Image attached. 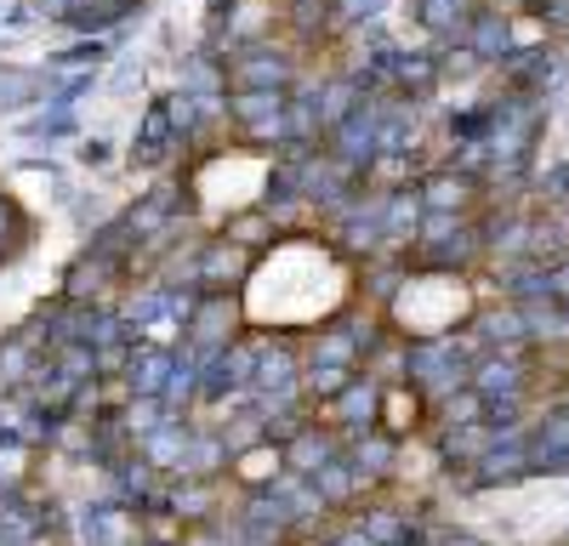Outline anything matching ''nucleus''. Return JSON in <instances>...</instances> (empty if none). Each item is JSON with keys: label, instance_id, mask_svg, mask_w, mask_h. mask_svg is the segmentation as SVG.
Returning a JSON list of instances; mask_svg holds the SVG:
<instances>
[{"label": "nucleus", "instance_id": "obj_1", "mask_svg": "<svg viewBox=\"0 0 569 546\" xmlns=\"http://www.w3.org/2000/svg\"><path fill=\"white\" fill-rule=\"evenodd\" d=\"M302 52L291 40H251V46H233L228 52V85H273V91H291L302 80Z\"/></svg>", "mask_w": 569, "mask_h": 546}, {"label": "nucleus", "instance_id": "obj_2", "mask_svg": "<svg viewBox=\"0 0 569 546\" xmlns=\"http://www.w3.org/2000/svg\"><path fill=\"white\" fill-rule=\"evenodd\" d=\"M240 331H246L240 291H200L194 307H188V318H182V342L194 347L200 358H206V353H222Z\"/></svg>", "mask_w": 569, "mask_h": 546}, {"label": "nucleus", "instance_id": "obj_3", "mask_svg": "<svg viewBox=\"0 0 569 546\" xmlns=\"http://www.w3.org/2000/svg\"><path fill=\"white\" fill-rule=\"evenodd\" d=\"M69 546H142V524L131 507H120L114 495L103 501H80L69 507Z\"/></svg>", "mask_w": 569, "mask_h": 546}, {"label": "nucleus", "instance_id": "obj_4", "mask_svg": "<svg viewBox=\"0 0 569 546\" xmlns=\"http://www.w3.org/2000/svg\"><path fill=\"white\" fill-rule=\"evenodd\" d=\"M467 387L479 398H530L536 387V364L530 353H507V347H490L467 364Z\"/></svg>", "mask_w": 569, "mask_h": 546}, {"label": "nucleus", "instance_id": "obj_5", "mask_svg": "<svg viewBox=\"0 0 569 546\" xmlns=\"http://www.w3.org/2000/svg\"><path fill=\"white\" fill-rule=\"evenodd\" d=\"M445 478H456L467 495H485V489H512V484H525L530 478V449H525V438H496L479 462L472 467H461V473H445Z\"/></svg>", "mask_w": 569, "mask_h": 546}, {"label": "nucleus", "instance_id": "obj_6", "mask_svg": "<svg viewBox=\"0 0 569 546\" xmlns=\"http://www.w3.org/2000/svg\"><path fill=\"white\" fill-rule=\"evenodd\" d=\"M319 410H325V422L337 427L342 444H348V438H359V433H370L376 422H382V382H376L370 371H353L348 387L337 398H325Z\"/></svg>", "mask_w": 569, "mask_h": 546}, {"label": "nucleus", "instance_id": "obj_7", "mask_svg": "<svg viewBox=\"0 0 569 546\" xmlns=\"http://www.w3.org/2000/svg\"><path fill=\"white\" fill-rule=\"evenodd\" d=\"M126 280H131V262H120V256H109V251H98V245H86V251L69 262L58 296H69V302H114V291H120Z\"/></svg>", "mask_w": 569, "mask_h": 546}, {"label": "nucleus", "instance_id": "obj_8", "mask_svg": "<svg viewBox=\"0 0 569 546\" xmlns=\"http://www.w3.org/2000/svg\"><path fill=\"white\" fill-rule=\"evenodd\" d=\"M525 449H530V478H569V410L563 404L547 398L541 416H530Z\"/></svg>", "mask_w": 569, "mask_h": 546}, {"label": "nucleus", "instance_id": "obj_9", "mask_svg": "<svg viewBox=\"0 0 569 546\" xmlns=\"http://www.w3.org/2000/svg\"><path fill=\"white\" fill-rule=\"evenodd\" d=\"M416 194H421V211H461V216H479V205H485V182L479 176H467V171H456L450 160L445 165H427L421 176H416Z\"/></svg>", "mask_w": 569, "mask_h": 546}, {"label": "nucleus", "instance_id": "obj_10", "mask_svg": "<svg viewBox=\"0 0 569 546\" xmlns=\"http://www.w3.org/2000/svg\"><path fill=\"white\" fill-rule=\"evenodd\" d=\"M177 85L194 91L217 125H228V91H233V85H228V58L194 46V52H182V63H177Z\"/></svg>", "mask_w": 569, "mask_h": 546}, {"label": "nucleus", "instance_id": "obj_11", "mask_svg": "<svg viewBox=\"0 0 569 546\" xmlns=\"http://www.w3.org/2000/svg\"><path fill=\"white\" fill-rule=\"evenodd\" d=\"M348 462H353V473H359L365 495H376L382 484H393V478H399V462H405V438H393L388 427H370V433L348 438Z\"/></svg>", "mask_w": 569, "mask_h": 546}, {"label": "nucleus", "instance_id": "obj_12", "mask_svg": "<svg viewBox=\"0 0 569 546\" xmlns=\"http://www.w3.org/2000/svg\"><path fill=\"white\" fill-rule=\"evenodd\" d=\"M456 40H461L467 52L496 74V69L512 58V12H501V7H472Z\"/></svg>", "mask_w": 569, "mask_h": 546}, {"label": "nucleus", "instance_id": "obj_13", "mask_svg": "<svg viewBox=\"0 0 569 546\" xmlns=\"http://www.w3.org/2000/svg\"><path fill=\"white\" fill-rule=\"evenodd\" d=\"M188 211H194V194H188L182 182L166 176V182H154V189L142 194V200L126 205V222H131V234H137V240H149V234H160V228L182 222Z\"/></svg>", "mask_w": 569, "mask_h": 546}, {"label": "nucleus", "instance_id": "obj_14", "mask_svg": "<svg viewBox=\"0 0 569 546\" xmlns=\"http://www.w3.org/2000/svg\"><path fill=\"white\" fill-rule=\"evenodd\" d=\"M348 444H342V433L337 427H330L325 416H308L291 438H284L279 444V455H284V467H291V473H302V478H313L325 462H337V455H342Z\"/></svg>", "mask_w": 569, "mask_h": 546}, {"label": "nucleus", "instance_id": "obj_15", "mask_svg": "<svg viewBox=\"0 0 569 546\" xmlns=\"http://www.w3.org/2000/svg\"><path fill=\"white\" fill-rule=\"evenodd\" d=\"M177 154H182V143H177V131H171L166 98H154L149 109H142V120H137V143L126 149V160H131V171H160Z\"/></svg>", "mask_w": 569, "mask_h": 546}, {"label": "nucleus", "instance_id": "obj_16", "mask_svg": "<svg viewBox=\"0 0 569 546\" xmlns=\"http://www.w3.org/2000/svg\"><path fill=\"white\" fill-rule=\"evenodd\" d=\"M166 376H171V342H160V336H131L126 371H120L126 393H154V398H160Z\"/></svg>", "mask_w": 569, "mask_h": 546}, {"label": "nucleus", "instance_id": "obj_17", "mask_svg": "<svg viewBox=\"0 0 569 546\" xmlns=\"http://www.w3.org/2000/svg\"><path fill=\"white\" fill-rule=\"evenodd\" d=\"M439 85H445V74H439V52H433V46H421V52L393 46V91H399V98L433 103Z\"/></svg>", "mask_w": 569, "mask_h": 546}, {"label": "nucleus", "instance_id": "obj_18", "mask_svg": "<svg viewBox=\"0 0 569 546\" xmlns=\"http://www.w3.org/2000/svg\"><path fill=\"white\" fill-rule=\"evenodd\" d=\"M472 325V336L485 342V353L490 347H507V353H536L530 347V331H525V313H518V302H496V307H479L467 318Z\"/></svg>", "mask_w": 569, "mask_h": 546}, {"label": "nucleus", "instance_id": "obj_19", "mask_svg": "<svg viewBox=\"0 0 569 546\" xmlns=\"http://www.w3.org/2000/svg\"><path fill=\"white\" fill-rule=\"evenodd\" d=\"M284 7V40L297 52H313V46L337 40V18H330V0H279Z\"/></svg>", "mask_w": 569, "mask_h": 546}, {"label": "nucleus", "instance_id": "obj_20", "mask_svg": "<svg viewBox=\"0 0 569 546\" xmlns=\"http://www.w3.org/2000/svg\"><path fill=\"white\" fill-rule=\"evenodd\" d=\"M273 29H284L279 0H228V52L251 40H273Z\"/></svg>", "mask_w": 569, "mask_h": 546}, {"label": "nucleus", "instance_id": "obj_21", "mask_svg": "<svg viewBox=\"0 0 569 546\" xmlns=\"http://www.w3.org/2000/svg\"><path fill=\"white\" fill-rule=\"evenodd\" d=\"M228 444H222V433H217V422H194V433H188V449H182V467L171 473V478H222L228 473Z\"/></svg>", "mask_w": 569, "mask_h": 546}, {"label": "nucleus", "instance_id": "obj_22", "mask_svg": "<svg viewBox=\"0 0 569 546\" xmlns=\"http://www.w3.org/2000/svg\"><path fill=\"white\" fill-rule=\"evenodd\" d=\"M433 438H439L445 473H461V467H472V462H479V455L496 444V427H490V422H461V427H433Z\"/></svg>", "mask_w": 569, "mask_h": 546}, {"label": "nucleus", "instance_id": "obj_23", "mask_svg": "<svg viewBox=\"0 0 569 546\" xmlns=\"http://www.w3.org/2000/svg\"><path fill=\"white\" fill-rule=\"evenodd\" d=\"M188 433H194V422H188V416H171V422H160L154 433H142L137 438V455H142V462H149L154 473H177L182 467V449H188Z\"/></svg>", "mask_w": 569, "mask_h": 546}, {"label": "nucleus", "instance_id": "obj_24", "mask_svg": "<svg viewBox=\"0 0 569 546\" xmlns=\"http://www.w3.org/2000/svg\"><path fill=\"white\" fill-rule=\"evenodd\" d=\"M416 228H421V194H416V182H405V189H382V234H388V245L393 251H410Z\"/></svg>", "mask_w": 569, "mask_h": 546}, {"label": "nucleus", "instance_id": "obj_25", "mask_svg": "<svg viewBox=\"0 0 569 546\" xmlns=\"http://www.w3.org/2000/svg\"><path fill=\"white\" fill-rule=\"evenodd\" d=\"M217 234H228L233 245H246V251H257V256H268L284 234H279V228H273V216L262 211V205H246V211H228L222 216V228H217Z\"/></svg>", "mask_w": 569, "mask_h": 546}, {"label": "nucleus", "instance_id": "obj_26", "mask_svg": "<svg viewBox=\"0 0 569 546\" xmlns=\"http://www.w3.org/2000/svg\"><path fill=\"white\" fill-rule=\"evenodd\" d=\"M325 143V120L313 109L308 91H291L284 98V149L279 154H302V149H319Z\"/></svg>", "mask_w": 569, "mask_h": 546}, {"label": "nucleus", "instance_id": "obj_27", "mask_svg": "<svg viewBox=\"0 0 569 546\" xmlns=\"http://www.w3.org/2000/svg\"><path fill=\"white\" fill-rule=\"evenodd\" d=\"M467 0H410V18H416V29L427 34V40H456L461 34V23H467Z\"/></svg>", "mask_w": 569, "mask_h": 546}, {"label": "nucleus", "instance_id": "obj_28", "mask_svg": "<svg viewBox=\"0 0 569 546\" xmlns=\"http://www.w3.org/2000/svg\"><path fill=\"white\" fill-rule=\"evenodd\" d=\"M313 489L325 495L330 513H342V507H353V501H365V484H359V473H353V462H348V449L313 473Z\"/></svg>", "mask_w": 569, "mask_h": 546}, {"label": "nucleus", "instance_id": "obj_29", "mask_svg": "<svg viewBox=\"0 0 569 546\" xmlns=\"http://www.w3.org/2000/svg\"><path fill=\"white\" fill-rule=\"evenodd\" d=\"M166 114H171L177 143H200L206 131H217V120L206 114V103L194 98V91H182V85H171V91H166Z\"/></svg>", "mask_w": 569, "mask_h": 546}, {"label": "nucleus", "instance_id": "obj_30", "mask_svg": "<svg viewBox=\"0 0 569 546\" xmlns=\"http://www.w3.org/2000/svg\"><path fill=\"white\" fill-rule=\"evenodd\" d=\"M376 540L382 546H393V540H405L410 535V518H416V507H393V501H376V495H365V507L353 513Z\"/></svg>", "mask_w": 569, "mask_h": 546}, {"label": "nucleus", "instance_id": "obj_31", "mask_svg": "<svg viewBox=\"0 0 569 546\" xmlns=\"http://www.w3.org/2000/svg\"><path fill=\"white\" fill-rule=\"evenodd\" d=\"M518 313H525V331H530V347H558V342H569L558 296H536V302H518Z\"/></svg>", "mask_w": 569, "mask_h": 546}, {"label": "nucleus", "instance_id": "obj_32", "mask_svg": "<svg viewBox=\"0 0 569 546\" xmlns=\"http://www.w3.org/2000/svg\"><path fill=\"white\" fill-rule=\"evenodd\" d=\"M114 58V46H109V34H74L63 52H52L46 58V69H103Z\"/></svg>", "mask_w": 569, "mask_h": 546}, {"label": "nucleus", "instance_id": "obj_33", "mask_svg": "<svg viewBox=\"0 0 569 546\" xmlns=\"http://www.w3.org/2000/svg\"><path fill=\"white\" fill-rule=\"evenodd\" d=\"M52 371L58 376H69V382H98V347H91V342H58L52 347Z\"/></svg>", "mask_w": 569, "mask_h": 546}, {"label": "nucleus", "instance_id": "obj_34", "mask_svg": "<svg viewBox=\"0 0 569 546\" xmlns=\"http://www.w3.org/2000/svg\"><path fill=\"white\" fill-rule=\"evenodd\" d=\"M23 245H29V216L18 211V200H12V194H0V267L18 262V256H23Z\"/></svg>", "mask_w": 569, "mask_h": 546}, {"label": "nucleus", "instance_id": "obj_35", "mask_svg": "<svg viewBox=\"0 0 569 546\" xmlns=\"http://www.w3.org/2000/svg\"><path fill=\"white\" fill-rule=\"evenodd\" d=\"M427 416H433V427H461V422H485V398L472 393V387H456L450 398H439L433 410H427Z\"/></svg>", "mask_w": 569, "mask_h": 546}, {"label": "nucleus", "instance_id": "obj_36", "mask_svg": "<svg viewBox=\"0 0 569 546\" xmlns=\"http://www.w3.org/2000/svg\"><path fill=\"white\" fill-rule=\"evenodd\" d=\"M399 0H330V18H337V34L365 29V23H382Z\"/></svg>", "mask_w": 569, "mask_h": 546}, {"label": "nucleus", "instance_id": "obj_37", "mask_svg": "<svg viewBox=\"0 0 569 546\" xmlns=\"http://www.w3.org/2000/svg\"><path fill=\"white\" fill-rule=\"evenodd\" d=\"M23 103H40V74L29 69H0V114H12Z\"/></svg>", "mask_w": 569, "mask_h": 546}, {"label": "nucleus", "instance_id": "obj_38", "mask_svg": "<svg viewBox=\"0 0 569 546\" xmlns=\"http://www.w3.org/2000/svg\"><path fill=\"white\" fill-rule=\"evenodd\" d=\"M530 189H536V200H541L547 211H552V205H569V160L536 171V176H530Z\"/></svg>", "mask_w": 569, "mask_h": 546}, {"label": "nucleus", "instance_id": "obj_39", "mask_svg": "<svg viewBox=\"0 0 569 546\" xmlns=\"http://www.w3.org/2000/svg\"><path fill=\"white\" fill-rule=\"evenodd\" d=\"M23 136H34V143H58V136H74V109H58V103H46L40 120L23 125Z\"/></svg>", "mask_w": 569, "mask_h": 546}, {"label": "nucleus", "instance_id": "obj_40", "mask_svg": "<svg viewBox=\"0 0 569 546\" xmlns=\"http://www.w3.org/2000/svg\"><path fill=\"white\" fill-rule=\"evenodd\" d=\"M525 12L547 23V34H569V0H525Z\"/></svg>", "mask_w": 569, "mask_h": 546}, {"label": "nucleus", "instance_id": "obj_41", "mask_svg": "<svg viewBox=\"0 0 569 546\" xmlns=\"http://www.w3.org/2000/svg\"><path fill=\"white\" fill-rule=\"evenodd\" d=\"M325 546H382V540H376V535H370V529H365V524H359V518L348 513V518H342L337 529L325 535Z\"/></svg>", "mask_w": 569, "mask_h": 546}, {"label": "nucleus", "instance_id": "obj_42", "mask_svg": "<svg viewBox=\"0 0 569 546\" xmlns=\"http://www.w3.org/2000/svg\"><path fill=\"white\" fill-rule=\"evenodd\" d=\"M109 216H114V211H109L98 194H80V200H74V222H80V228H103Z\"/></svg>", "mask_w": 569, "mask_h": 546}, {"label": "nucleus", "instance_id": "obj_43", "mask_svg": "<svg viewBox=\"0 0 569 546\" xmlns=\"http://www.w3.org/2000/svg\"><path fill=\"white\" fill-rule=\"evenodd\" d=\"M74 160H80V165H109L114 149L103 143V136H80V143H74Z\"/></svg>", "mask_w": 569, "mask_h": 546}, {"label": "nucleus", "instance_id": "obj_44", "mask_svg": "<svg viewBox=\"0 0 569 546\" xmlns=\"http://www.w3.org/2000/svg\"><path fill=\"white\" fill-rule=\"evenodd\" d=\"M547 285H552V296H558V302L569 296V251H563V256L547 267Z\"/></svg>", "mask_w": 569, "mask_h": 546}, {"label": "nucleus", "instance_id": "obj_45", "mask_svg": "<svg viewBox=\"0 0 569 546\" xmlns=\"http://www.w3.org/2000/svg\"><path fill=\"white\" fill-rule=\"evenodd\" d=\"M433 546H490V540H485V535H472V529H445Z\"/></svg>", "mask_w": 569, "mask_h": 546}, {"label": "nucleus", "instance_id": "obj_46", "mask_svg": "<svg viewBox=\"0 0 569 546\" xmlns=\"http://www.w3.org/2000/svg\"><path fill=\"white\" fill-rule=\"evenodd\" d=\"M479 7H501V12H525V0H479Z\"/></svg>", "mask_w": 569, "mask_h": 546}, {"label": "nucleus", "instance_id": "obj_47", "mask_svg": "<svg viewBox=\"0 0 569 546\" xmlns=\"http://www.w3.org/2000/svg\"><path fill=\"white\" fill-rule=\"evenodd\" d=\"M246 546H291V540H246Z\"/></svg>", "mask_w": 569, "mask_h": 546}, {"label": "nucleus", "instance_id": "obj_48", "mask_svg": "<svg viewBox=\"0 0 569 546\" xmlns=\"http://www.w3.org/2000/svg\"><path fill=\"white\" fill-rule=\"evenodd\" d=\"M558 307H563V331H569V296H563V302H558Z\"/></svg>", "mask_w": 569, "mask_h": 546}, {"label": "nucleus", "instance_id": "obj_49", "mask_svg": "<svg viewBox=\"0 0 569 546\" xmlns=\"http://www.w3.org/2000/svg\"><path fill=\"white\" fill-rule=\"evenodd\" d=\"M291 546H325V540H297V535H291Z\"/></svg>", "mask_w": 569, "mask_h": 546}, {"label": "nucleus", "instance_id": "obj_50", "mask_svg": "<svg viewBox=\"0 0 569 546\" xmlns=\"http://www.w3.org/2000/svg\"><path fill=\"white\" fill-rule=\"evenodd\" d=\"M34 7H46V0H34Z\"/></svg>", "mask_w": 569, "mask_h": 546}, {"label": "nucleus", "instance_id": "obj_51", "mask_svg": "<svg viewBox=\"0 0 569 546\" xmlns=\"http://www.w3.org/2000/svg\"><path fill=\"white\" fill-rule=\"evenodd\" d=\"M137 7H142V0H137Z\"/></svg>", "mask_w": 569, "mask_h": 546}, {"label": "nucleus", "instance_id": "obj_52", "mask_svg": "<svg viewBox=\"0 0 569 546\" xmlns=\"http://www.w3.org/2000/svg\"><path fill=\"white\" fill-rule=\"evenodd\" d=\"M563 546H569V540H563Z\"/></svg>", "mask_w": 569, "mask_h": 546}]
</instances>
